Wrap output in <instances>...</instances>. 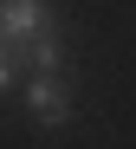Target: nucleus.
<instances>
[{
	"label": "nucleus",
	"instance_id": "3",
	"mask_svg": "<svg viewBox=\"0 0 136 149\" xmlns=\"http://www.w3.org/2000/svg\"><path fill=\"white\" fill-rule=\"evenodd\" d=\"M20 52H26V71H59V39H52V33H39V39H26Z\"/></svg>",
	"mask_w": 136,
	"mask_h": 149
},
{
	"label": "nucleus",
	"instance_id": "1",
	"mask_svg": "<svg viewBox=\"0 0 136 149\" xmlns=\"http://www.w3.org/2000/svg\"><path fill=\"white\" fill-rule=\"evenodd\" d=\"M0 33H7L13 45L39 39V33H52V13H45V0H0Z\"/></svg>",
	"mask_w": 136,
	"mask_h": 149
},
{
	"label": "nucleus",
	"instance_id": "4",
	"mask_svg": "<svg viewBox=\"0 0 136 149\" xmlns=\"http://www.w3.org/2000/svg\"><path fill=\"white\" fill-rule=\"evenodd\" d=\"M20 65H26V52H20V45H13L7 33H0V91H7V84L20 78Z\"/></svg>",
	"mask_w": 136,
	"mask_h": 149
},
{
	"label": "nucleus",
	"instance_id": "2",
	"mask_svg": "<svg viewBox=\"0 0 136 149\" xmlns=\"http://www.w3.org/2000/svg\"><path fill=\"white\" fill-rule=\"evenodd\" d=\"M33 117L39 123H65L71 117V91L59 71H33Z\"/></svg>",
	"mask_w": 136,
	"mask_h": 149
}]
</instances>
